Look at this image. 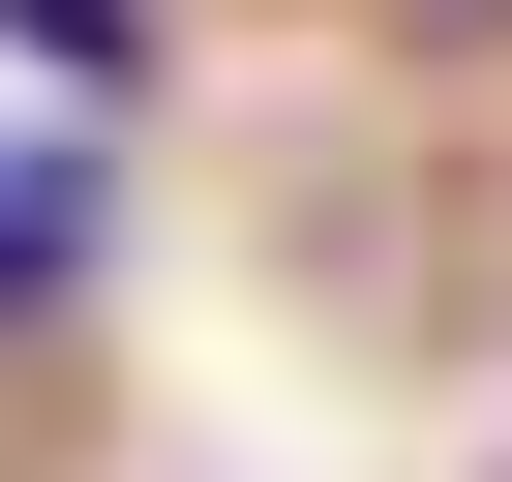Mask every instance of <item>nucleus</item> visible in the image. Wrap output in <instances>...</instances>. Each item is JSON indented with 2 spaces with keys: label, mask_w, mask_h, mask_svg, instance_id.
<instances>
[{
  "label": "nucleus",
  "mask_w": 512,
  "mask_h": 482,
  "mask_svg": "<svg viewBox=\"0 0 512 482\" xmlns=\"http://www.w3.org/2000/svg\"><path fill=\"white\" fill-rule=\"evenodd\" d=\"M91 241H121V151H91V91H31V121H0V302L91 332Z\"/></svg>",
  "instance_id": "nucleus-1"
},
{
  "label": "nucleus",
  "mask_w": 512,
  "mask_h": 482,
  "mask_svg": "<svg viewBox=\"0 0 512 482\" xmlns=\"http://www.w3.org/2000/svg\"><path fill=\"white\" fill-rule=\"evenodd\" d=\"M0 31H31V91H91V121H121V61H151V0H0Z\"/></svg>",
  "instance_id": "nucleus-2"
}]
</instances>
